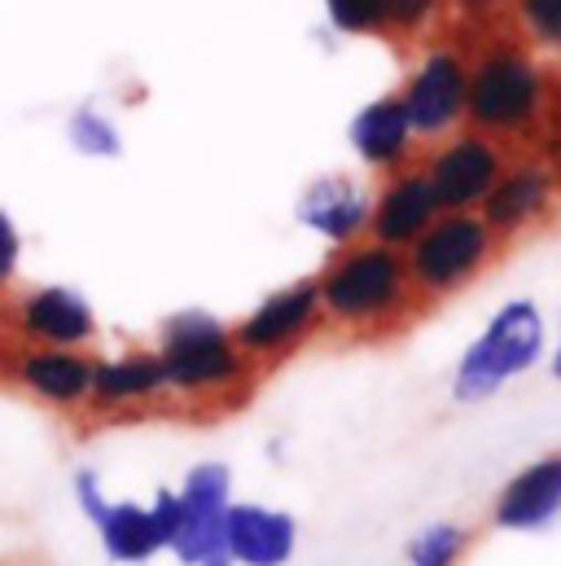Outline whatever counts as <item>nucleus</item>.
Wrapping results in <instances>:
<instances>
[{"label":"nucleus","instance_id":"obj_17","mask_svg":"<svg viewBox=\"0 0 561 566\" xmlns=\"http://www.w3.org/2000/svg\"><path fill=\"white\" fill-rule=\"evenodd\" d=\"M347 137H351L356 158L378 176H391V171H400V167L421 158V142L413 133V119H409L400 93H382L369 106H360L351 128H347Z\"/></svg>","mask_w":561,"mask_h":566},{"label":"nucleus","instance_id":"obj_25","mask_svg":"<svg viewBox=\"0 0 561 566\" xmlns=\"http://www.w3.org/2000/svg\"><path fill=\"white\" fill-rule=\"evenodd\" d=\"M18 255H22V242H18V229L13 220L0 211V298L13 290L18 282Z\"/></svg>","mask_w":561,"mask_h":566},{"label":"nucleus","instance_id":"obj_2","mask_svg":"<svg viewBox=\"0 0 561 566\" xmlns=\"http://www.w3.org/2000/svg\"><path fill=\"white\" fill-rule=\"evenodd\" d=\"M558 75L514 31H478L469 44V97L465 128L487 133L509 149H531L544 137Z\"/></svg>","mask_w":561,"mask_h":566},{"label":"nucleus","instance_id":"obj_24","mask_svg":"<svg viewBox=\"0 0 561 566\" xmlns=\"http://www.w3.org/2000/svg\"><path fill=\"white\" fill-rule=\"evenodd\" d=\"M443 4H447V18L474 31H491L509 13V0H443Z\"/></svg>","mask_w":561,"mask_h":566},{"label":"nucleus","instance_id":"obj_18","mask_svg":"<svg viewBox=\"0 0 561 566\" xmlns=\"http://www.w3.org/2000/svg\"><path fill=\"white\" fill-rule=\"evenodd\" d=\"M369 202H373V193L356 176L329 171V176H320V180H311L303 189L298 224L320 233V238H329L334 247H347V242L369 233Z\"/></svg>","mask_w":561,"mask_h":566},{"label":"nucleus","instance_id":"obj_19","mask_svg":"<svg viewBox=\"0 0 561 566\" xmlns=\"http://www.w3.org/2000/svg\"><path fill=\"white\" fill-rule=\"evenodd\" d=\"M474 527L461 518H430L404 541V566H465Z\"/></svg>","mask_w":561,"mask_h":566},{"label":"nucleus","instance_id":"obj_3","mask_svg":"<svg viewBox=\"0 0 561 566\" xmlns=\"http://www.w3.org/2000/svg\"><path fill=\"white\" fill-rule=\"evenodd\" d=\"M171 400L180 409V418H229L242 405H251V396L268 382L237 347L233 325L207 316V312H180L162 325L158 343H154Z\"/></svg>","mask_w":561,"mask_h":566},{"label":"nucleus","instance_id":"obj_26","mask_svg":"<svg viewBox=\"0 0 561 566\" xmlns=\"http://www.w3.org/2000/svg\"><path fill=\"white\" fill-rule=\"evenodd\" d=\"M540 149L561 167V75L553 84V102H549V119H544V137H540Z\"/></svg>","mask_w":561,"mask_h":566},{"label":"nucleus","instance_id":"obj_4","mask_svg":"<svg viewBox=\"0 0 561 566\" xmlns=\"http://www.w3.org/2000/svg\"><path fill=\"white\" fill-rule=\"evenodd\" d=\"M549 343H553V325L544 316V307L531 294H514L505 298L483 329L465 343V352L452 365V400L456 405H487L496 400L505 387H514L518 378H527L531 369H540L549 360Z\"/></svg>","mask_w":561,"mask_h":566},{"label":"nucleus","instance_id":"obj_12","mask_svg":"<svg viewBox=\"0 0 561 566\" xmlns=\"http://www.w3.org/2000/svg\"><path fill=\"white\" fill-rule=\"evenodd\" d=\"M509 154V145L474 128H456L443 142L421 145V171L438 198V211H478Z\"/></svg>","mask_w":561,"mask_h":566},{"label":"nucleus","instance_id":"obj_5","mask_svg":"<svg viewBox=\"0 0 561 566\" xmlns=\"http://www.w3.org/2000/svg\"><path fill=\"white\" fill-rule=\"evenodd\" d=\"M233 470L224 461H198L176 488L149 496L167 558L180 566H233L229 558V510H233Z\"/></svg>","mask_w":561,"mask_h":566},{"label":"nucleus","instance_id":"obj_27","mask_svg":"<svg viewBox=\"0 0 561 566\" xmlns=\"http://www.w3.org/2000/svg\"><path fill=\"white\" fill-rule=\"evenodd\" d=\"M549 374H553V382L561 387V312H558V329H553V343H549Z\"/></svg>","mask_w":561,"mask_h":566},{"label":"nucleus","instance_id":"obj_20","mask_svg":"<svg viewBox=\"0 0 561 566\" xmlns=\"http://www.w3.org/2000/svg\"><path fill=\"white\" fill-rule=\"evenodd\" d=\"M447 18L443 0H382V40L409 49V44H425L438 35Z\"/></svg>","mask_w":561,"mask_h":566},{"label":"nucleus","instance_id":"obj_10","mask_svg":"<svg viewBox=\"0 0 561 566\" xmlns=\"http://www.w3.org/2000/svg\"><path fill=\"white\" fill-rule=\"evenodd\" d=\"M561 207V167L540 149H514L505 171L496 176L491 193L483 198L478 216L487 220V229L514 247L522 238H531L536 229H544Z\"/></svg>","mask_w":561,"mask_h":566},{"label":"nucleus","instance_id":"obj_11","mask_svg":"<svg viewBox=\"0 0 561 566\" xmlns=\"http://www.w3.org/2000/svg\"><path fill=\"white\" fill-rule=\"evenodd\" d=\"M71 496L84 514V523L93 527L102 554L115 566H149L158 558H167L154 505L137 501V496H110V488L102 483L97 470H75L71 479Z\"/></svg>","mask_w":561,"mask_h":566},{"label":"nucleus","instance_id":"obj_21","mask_svg":"<svg viewBox=\"0 0 561 566\" xmlns=\"http://www.w3.org/2000/svg\"><path fill=\"white\" fill-rule=\"evenodd\" d=\"M514 27V35L536 49L540 57H558L561 62V0H509L505 13Z\"/></svg>","mask_w":561,"mask_h":566},{"label":"nucleus","instance_id":"obj_14","mask_svg":"<svg viewBox=\"0 0 561 566\" xmlns=\"http://www.w3.org/2000/svg\"><path fill=\"white\" fill-rule=\"evenodd\" d=\"M561 523V452L518 465L491 496L487 527L500 536H544Z\"/></svg>","mask_w":561,"mask_h":566},{"label":"nucleus","instance_id":"obj_8","mask_svg":"<svg viewBox=\"0 0 561 566\" xmlns=\"http://www.w3.org/2000/svg\"><path fill=\"white\" fill-rule=\"evenodd\" d=\"M149 418H180L158 352L149 347V352H124V356L97 360L80 430H110V426H133Z\"/></svg>","mask_w":561,"mask_h":566},{"label":"nucleus","instance_id":"obj_13","mask_svg":"<svg viewBox=\"0 0 561 566\" xmlns=\"http://www.w3.org/2000/svg\"><path fill=\"white\" fill-rule=\"evenodd\" d=\"M0 329L31 347H88L97 338V316L84 294L66 285L13 290L0 303Z\"/></svg>","mask_w":561,"mask_h":566},{"label":"nucleus","instance_id":"obj_15","mask_svg":"<svg viewBox=\"0 0 561 566\" xmlns=\"http://www.w3.org/2000/svg\"><path fill=\"white\" fill-rule=\"evenodd\" d=\"M434 220H438V198H434L417 158V163L382 176V185L373 189V202H369V233L364 238L395 247V251H409Z\"/></svg>","mask_w":561,"mask_h":566},{"label":"nucleus","instance_id":"obj_7","mask_svg":"<svg viewBox=\"0 0 561 566\" xmlns=\"http://www.w3.org/2000/svg\"><path fill=\"white\" fill-rule=\"evenodd\" d=\"M413 133L421 145L443 142L447 133L465 128V97H469V44L452 40V35H434L425 40L404 75V84L395 88Z\"/></svg>","mask_w":561,"mask_h":566},{"label":"nucleus","instance_id":"obj_16","mask_svg":"<svg viewBox=\"0 0 561 566\" xmlns=\"http://www.w3.org/2000/svg\"><path fill=\"white\" fill-rule=\"evenodd\" d=\"M229 558L233 566H289L298 554V518L268 501H233L229 510Z\"/></svg>","mask_w":561,"mask_h":566},{"label":"nucleus","instance_id":"obj_1","mask_svg":"<svg viewBox=\"0 0 561 566\" xmlns=\"http://www.w3.org/2000/svg\"><path fill=\"white\" fill-rule=\"evenodd\" d=\"M320 294V338L347 343H387L400 338L421 312V298L409 277L404 251L373 238L334 247L316 273Z\"/></svg>","mask_w":561,"mask_h":566},{"label":"nucleus","instance_id":"obj_6","mask_svg":"<svg viewBox=\"0 0 561 566\" xmlns=\"http://www.w3.org/2000/svg\"><path fill=\"white\" fill-rule=\"evenodd\" d=\"M500 255L505 242L487 229L478 211H438V220L404 251V264L421 307H434L469 290Z\"/></svg>","mask_w":561,"mask_h":566},{"label":"nucleus","instance_id":"obj_9","mask_svg":"<svg viewBox=\"0 0 561 566\" xmlns=\"http://www.w3.org/2000/svg\"><path fill=\"white\" fill-rule=\"evenodd\" d=\"M233 338L242 356L268 378L273 369L289 365L298 352H307L320 338V294H316V273L273 290L260 307H251L237 325Z\"/></svg>","mask_w":561,"mask_h":566},{"label":"nucleus","instance_id":"obj_22","mask_svg":"<svg viewBox=\"0 0 561 566\" xmlns=\"http://www.w3.org/2000/svg\"><path fill=\"white\" fill-rule=\"evenodd\" d=\"M66 133H71V145L80 154H88V158H115L119 154V128H115V119L102 115V111H93V106H84L66 124Z\"/></svg>","mask_w":561,"mask_h":566},{"label":"nucleus","instance_id":"obj_23","mask_svg":"<svg viewBox=\"0 0 561 566\" xmlns=\"http://www.w3.org/2000/svg\"><path fill=\"white\" fill-rule=\"evenodd\" d=\"M325 13L342 35L382 40V0H325Z\"/></svg>","mask_w":561,"mask_h":566}]
</instances>
